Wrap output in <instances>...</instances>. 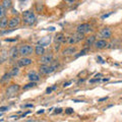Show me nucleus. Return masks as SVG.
<instances>
[{
  "label": "nucleus",
  "instance_id": "2eb2a0df",
  "mask_svg": "<svg viewBox=\"0 0 122 122\" xmlns=\"http://www.w3.org/2000/svg\"><path fill=\"white\" fill-rule=\"evenodd\" d=\"M107 45H108V44H107L106 40L101 39V40L96 41V43H95V47H96L97 49H103V48H105Z\"/></svg>",
  "mask_w": 122,
  "mask_h": 122
},
{
  "label": "nucleus",
  "instance_id": "cd10ccee",
  "mask_svg": "<svg viewBox=\"0 0 122 122\" xmlns=\"http://www.w3.org/2000/svg\"><path fill=\"white\" fill-rule=\"evenodd\" d=\"M113 13V11H110V12H108V13H106V14H103L102 16H101V18L102 20H105V18H107V17H109L110 15H111Z\"/></svg>",
  "mask_w": 122,
  "mask_h": 122
},
{
  "label": "nucleus",
  "instance_id": "a19ab883",
  "mask_svg": "<svg viewBox=\"0 0 122 122\" xmlns=\"http://www.w3.org/2000/svg\"><path fill=\"white\" fill-rule=\"evenodd\" d=\"M73 102H75V103H81V102H83V101H79V100H72Z\"/></svg>",
  "mask_w": 122,
  "mask_h": 122
},
{
  "label": "nucleus",
  "instance_id": "7ed1b4c3",
  "mask_svg": "<svg viewBox=\"0 0 122 122\" xmlns=\"http://www.w3.org/2000/svg\"><path fill=\"white\" fill-rule=\"evenodd\" d=\"M33 52H35V49L30 45H22L20 48V54L22 57H28L30 55H32Z\"/></svg>",
  "mask_w": 122,
  "mask_h": 122
},
{
  "label": "nucleus",
  "instance_id": "4be33fe9",
  "mask_svg": "<svg viewBox=\"0 0 122 122\" xmlns=\"http://www.w3.org/2000/svg\"><path fill=\"white\" fill-rule=\"evenodd\" d=\"M12 77V76L10 75V73L9 72H7V73H5L4 75L2 76V78H1V82H5V81H8L9 79Z\"/></svg>",
  "mask_w": 122,
  "mask_h": 122
},
{
  "label": "nucleus",
  "instance_id": "473e14b6",
  "mask_svg": "<svg viewBox=\"0 0 122 122\" xmlns=\"http://www.w3.org/2000/svg\"><path fill=\"white\" fill-rule=\"evenodd\" d=\"M61 112H62V109H61V108H58V109L55 110V113H56V114H60Z\"/></svg>",
  "mask_w": 122,
  "mask_h": 122
},
{
  "label": "nucleus",
  "instance_id": "6e6552de",
  "mask_svg": "<svg viewBox=\"0 0 122 122\" xmlns=\"http://www.w3.org/2000/svg\"><path fill=\"white\" fill-rule=\"evenodd\" d=\"M52 41V38L51 36H45L43 38H41V39L38 41V45L42 46V47H46V46H49Z\"/></svg>",
  "mask_w": 122,
  "mask_h": 122
},
{
  "label": "nucleus",
  "instance_id": "0eeeda50",
  "mask_svg": "<svg viewBox=\"0 0 122 122\" xmlns=\"http://www.w3.org/2000/svg\"><path fill=\"white\" fill-rule=\"evenodd\" d=\"M32 63H33V60L29 58V57H22V58L18 59V61H17V65L20 67L28 66V65H30Z\"/></svg>",
  "mask_w": 122,
  "mask_h": 122
},
{
  "label": "nucleus",
  "instance_id": "2f4dec72",
  "mask_svg": "<svg viewBox=\"0 0 122 122\" xmlns=\"http://www.w3.org/2000/svg\"><path fill=\"white\" fill-rule=\"evenodd\" d=\"M101 81L100 78H95V79H91L90 82H91V83H93V82H97V81Z\"/></svg>",
  "mask_w": 122,
  "mask_h": 122
},
{
  "label": "nucleus",
  "instance_id": "ddd939ff",
  "mask_svg": "<svg viewBox=\"0 0 122 122\" xmlns=\"http://www.w3.org/2000/svg\"><path fill=\"white\" fill-rule=\"evenodd\" d=\"M76 51V48L73 47V46H71V47H68L66 49H64V50L62 51V54L64 56H69V55H73L74 53Z\"/></svg>",
  "mask_w": 122,
  "mask_h": 122
},
{
  "label": "nucleus",
  "instance_id": "4468645a",
  "mask_svg": "<svg viewBox=\"0 0 122 122\" xmlns=\"http://www.w3.org/2000/svg\"><path fill=\"white\" fill-rule=\"evenodd\" d=\"M55 42L58 44H62V43L67 42V40L65 39V37H64V35L62 33H59V34H57L56 37H55Z\"/></svg>",
  "mask_w": 122,
  "mask_h": 122
},
{
  "label": "nucleus",
  "instance_id": "c756f323",
  "mask_svg": "<svg viewBox=\"0 0 122 122\" xmlns=\"http://www.w3.org/2000/svg\"><path fill=\"white\" fill-rule=\"evenodd\" d=\"M6 110H8V107H4V106L0 107V111L1 112H4V111H6Z\"/></svg>",
  "mask_w": 122,
  "mask_h": 122
},
{
  "label": "nucleus",
  "instance_id": "37998d69",
  "mask_svg": "<svg viewBox=\"0 0 122 122\" xmlns=\"http://www.w3.org/2000/svg\"><path fill=\"white\" fill-rule=\"evenodd\" d=\"M41 113H44V110H40V111H38V114H41Z\"/></svg>",
  "mask_w": 122,
  "mask_h": 122
},
{
  "label": "nucleus",
  "instance_id": "f3484780",
  "mask_svg": "<svg viewBox=\"0 0 122 122\" xmlns=\"http://www.w3.org/2000/svg\"><path fill=\"white\" fill-rule=\"evenodd\" d=\"M45 53V49L44 47H42L40 45H37L35 47V54L38 55V56H43Z\"/></svg>",
  "mask_w": 122,
  "mask_h": 122
},
{
  "label": "nucleus",
  "instance_id": "7c9ffc66",
  "mask_svg": "<svg viewBox=\"0 0 122 122\" xmlns=\"http://www.w3.org/2000/svg\"><path fill=\"white\" fill-rule=\"evenodd\" d=\"M71 81H67V82H64L63 83V87H66V86H69V85H71Z\"/></svg>",
  "mask_w": 122,
  "mask_h": 122
},
{
  "label": "nucleus",
  "instance_id": "6ab92c4d",
  "mask_svg": "<svg viewBox=\"0 0 122 122\" xmlns=\"http://www.w3.org/2000/svg\"><path fill=\"white\" fill-rule=\"evenodd\" d=\"M1 5L4 7L5 9H8L11 7V0H2L1 1Z\"/></svg>",
  "mask_w": 122,
  "mask_h": 122
},
{
  "label": "nucleus",
  "instance_id": "9d476101",
  "mask_svg": "<svg viewBox=\"0 0 122 122\" xmlns=\"http://www.w3.org/2000/svg\"><path fill=\"white\" fill-rule=\"evenodd\" d=\"M20 24V18L17 17V16H13V17H11L9 20L8 26L11 28V29H13V28H16Z\"/></svg>",
  "mask_w": 122,
  "mask_h": 122
},
{
  "label": "nucleus",
  "instance_id": "c03bdc74",
  "mask_svg": "<svg viewBox=\"0 0 122 122\" xmlns=\"http://www.w3.org/2000/svg\"><path fill=\"white\" fill-rule=\"evenodd\" d=\"M20 1H21V0H20Z\"/></svg>",
  "mask_w": 122,
  "mask_h": 122
},
{
  "label": "nucleus",
  "instance_id": "a878e982",
  "mask_svg": "<svg viewBox=\"0 0 122 122\" xmlns=\"http://www.w3.org/2000/svg\"><path fill=\"white\" fill-rule=\"evenodd\" d=\"M56 89H57V86H51V87H48V89L46 90V93H47V94H50L52 91H55Z\"/></svg>",
  "mask_w": 122,
  "mask_h": 122
},
{
  "label": "nucleus",
  "instance_id": "b1692460",
  "mask_svg": "<svg viewBox=\"0 0 122 122\" xmlns=\"http://www.w3.org/2000/svg\"><path fill=\"white\" fill-rule=\"evenodd\" d=\"M67 43L69 45H74V44L77 43V42H76V40L74 39L73 36H70V37H68V39H67Z\"/></svg>",
  "mask_w": 122,
  "mask_h": 122
},
{
  "label": "nucleus",
  "instance_id": "a211bd4d",
  "mask_svg": "<svg viewBox=\"0 0 122 122\" xmlns=\"http://www.w3.org/2000/svg\"><path fill=\"white\" fill-rule=\"evenodd\" d=\"M8 22H9V20H7L6 17L1 18V20H0V28H1V30L5 29L6 26H8Z\"/></svg>",
  "mask_w": 122,
  "mask_h": 122
},
{
  "label": "nucleus",
  "instance_id": "c85d7f7f",
  "mask_svg": "<svg viewBox=\"0 0 122 122\" xmlns=\"http://www.w3.org/2000/svg\"><path fill=\"white\" fill-rule=\"evenodd\" d=\"M65 113L66 114H72V113H73V109H72V108H67L65 110Z\"/></svg>",
  "mask_w": 122,
  "mask_h": 122
},
{
  "label": "nucleus",
  "instance_id": "9b49d317",
  "mask_svg": "<svg viewBox=\"0 0 122 122\" xmlns=\"http://www.w3.org/2000/svg\"><path fill=\"white\" fill-rule=\"evenodd\" d=\"M28 78L30 81H34V82H37L40 81V74H38L36 71H30L29 74H28Z\"/></svg>",
  "mask_w": 122,
  "mask_h": 122
},
{
  "label": "nucleus",
  "instance_id": "4c0bfd02",
  "mask_svg": "<svg viewBox=\"0 0 122 122\" xmlns=\"http://www.w3.org/2000/svg\"><path fill=\"white\" fill-rule=\"evenodd\" d=\"M98 59H99V60H100V63H104V60H103V59L101 58V57H100V56H98Z\"/></svg>",
  "mask_w": 122,
  "mask_h": 122
},
{
  "label": "nucleus",
  "instance_id": "dca6fc26",
  "mask_svg": "<svg viewBox=\"0 0 122 122\" xmlns=\"http://www.w3.org/2000/svg\"><path fill=\"white\" fill-rule=\"evenodd\" d=\"M95 43H96V36H90L86 38L85 45L86 47H90L92 45H95Z\"/></svg>",
  "mask_w": 122,
  "mask_h": 122
},
{
  "label": "nucleus",
  "instance_id": "f704fd0d",
  "mask_svg": "<svg viewBox=\"0 0 122 122\" xmlns=\"http://www.w3.org/2000/svg\"><path fill=\"white\" fill-rule=\"evenodd\" d=\"M30 111H28V112H25V113H24V114H22V115H21L20 117H21V118H24V117H25V116L28 115V114H30Z\"/></svg>",
  "mask_w": 122,
  "mask_h": 122
},
{
  "label": "nucleus",
  "instance_id": "aec40b11",
  "mask_svg": "<svg viewBox=\"0 0 122 122\" xmlns=\"http://www.w3.org/2000/svg\"><path fill=\"white\" fill-rule=\"evenodd\" d=\"M73 37H74V39L76 40V42H77V43H78V42H81V40H83V39H85V36H83V34L77 33V32H76V33L74 34V35H73Z\"/></svg>",
  "mask_w": 122,
  "mask_h": 122
},
{
  "label": "nucleus",
  "instance_id": "1a4fd4ad",
  "mask_svg": "<svg viewBox=\"0 0 122 122\" xmlns=\"http://www.w3.org/2000/svg\"><path fill=\"white\" fill-rule=\"evenodd\" d=\"M112 36V33H111V30H110L109 28H104L101 30L100 32V37L102 38L103 40L105 39H110Z\"/></svg>",
  "mask_w": 122,
  "mask_h": 122
},
{
  "label": "nucleus",
  "instance_id": "c9c22d12",
  "mask_svg": "<svg viewBox=\"0 0 122 122\" xmlns=\"http://www.w3.org/2000/svg\"><path fill=\"white\" fill-rule=\"evenodd\" d=\"M59 48H60V44L56 43V46H55V50H59Z\"/></svg>",
  "mask_w": 122,
  "mask_h": 122
},
{
  "label": "nucleus",
  "instance_id": "f03ea898",
  "mask_svg": "<svg viewBox=\"0 0 122 122\" xmlns=\"http://www.w3.org/2000/svg\"><path fill=\"white\" fill-rule=\"evenodd\" d=\"M57 67H58V62H54L52 65H43L42 64L39 68V70L41 74L48 75V74H51L52 72H54Z\"/></svg>",
  "mask_w": 122,
  "mask_h": 122
},
{
  "label": "nucleus",
  "instance_id": "f257e3e1",
  "mask_svg": "<svg viewBox=\"0 0 122 122\" xmlns=\"http://www.w3.org/2000/svg\"><path fill=\"white\" fill-rule=\"evenodd\" d=\"M37 17L32 10H26L22 13V21L26 25H33L36 22Z\"/></svg>",
  "mask_w": 122,
  "mask_h": 122
},
{
  "label": "nucleus",
  "instance_id": "58836bf2",
  "mask_svg": "<svg viewBox=\"0 0 122 122\" xmlns=\"http://www.w3.org/2000/svg\"><path fill=\"white\" fill-rule=\"evenodd\" d=\"M5 41L6 42H13V41H15V39H6Z\"/></svg>",
  "mask_w": 122,
  "mask_h": 122
},
{
  "label": "nucleus",
  "instance_id": "5701e85b",
  "mask_svg": "<svg viewBox=\"0 0 122 122\" xmlns=\"http://www.w3.org/2000/svg\"><path fill=\"white\" fill-rule=\"evenodd\" d=\"M34 86H36V82H34V81H30V83H28V85H25V86H24V89L25 91H26V90H30V89H32V87H34Z\"/></svg>",
  "mask_w": 122,
  "mask_h": 122
},
{
  "label": "nucleus",
  "instance_id": "79ce46f5",
  "mask_svg": "<svg viewBox=\"0 0 122 122\" xmlns=\"http://www.w3.org/2000/svg\"><path fill=\"white\" fill-rule=\"evenodd\" d=\"M109 79H110L109 77H107V78H104V79H103V81H108Z\"/></svg>",
  "mask_w": 122,
  "mask_h": 122
},
{
  "label": "nucleus",
  "instance_id": "20e7f679",
  "mask_svg": "<svg viewBox=\"0 0 122 122\" xmlns=\"http://www.w3.org/2000/svg\"><path fill=\"white\" fill-rule=\"evenodd\" d=\"M18 90H20V86L18 85H11L6 89L5 91V96L7 98H11V97H14L15 95L17 94Z\"/></svg>",
  "mask_w": 122,
  "mask_h": 122
},
{
  "label": "nucleus",
  "instance_id": "72a5a7b5",
  "mask_svg": "<svg viewBox=\"0 0 122 122\" xmlns=\"http://www.w3.org/2000/svg\"><path fill=\"white\" fill-rule=\"evenodd\" d=\"M107 99H108V97H104V98H101V99H99L98 102H103V101H106Z\"/></svg>",
  "mask_w": 122,
  "mask_h": 122
},
{
  "label": "nucleus",
  "instance_id": "ea45409f",
  "mask_svg": "<svg viewBox=\"0 0 122 122\" xmlns=\"http://www.w3.org/2000/svg\"><path fill=\"white\" fill-rule=\"evenodd\" d=\"M12 13H13V14H17V10H15V9H12Z\"/></svg>",
  "mask_w": 122,
  "mask_h": 122
},
{
  "label": "nucleus",
  "instance_id": "412c9836",
  "mask_svg": "<svg viewBox=\"0 0 122 122\" xmlns=\"http://www.w3.org/2000/svg\"><path fill=\"white\" fill-rule=\"evenodd\" d=\"M9 73H10L11 76H16L18 73H20V69H18V67H13V68L10 69Z\"/></svg>",
  "mask_w": 122,
  "mask_h": 122
},
{
  "label": "nucleus",
  "instance_id": "39448f33",
  "mask_svg": "<svg viewBox=\"0 0 122 122\" xmlns=\"http://www.w3.org/2000/svg\"><path fill=\"white\" fill-rule=\"evenodd\" d=\"M53 62V55L52 54H46L43 55L40 59V63L43 64V65H49Z\"/></svg>",
  "mask_w": 122,
  "mask_h": 122
},
{
  "label": "nucleus",
  "instance_id": "e433bc0d",
  "mask_svg": "<svg viewBox=\"0 0 122 122\" xmlns=\"http://www.w3.org/2000/svg\"><path fill=\"white\" fill-rule=\"evenodd\" d=\"M25 108H32V107H33V104H28V105H25Z\"/></svg>",
  "mask_w": 122,
  "mask_h": 122
},
{
  "label": "nucleus",
  "instance_id": "423d86ee",
  "mask_svg": "<svg viewBox=\"0 0 122 122\" xmlns=\"http://www.w3.org/2000/svg\"><path fill=\"white\" fill-rule=\"evenodd\" d=\"M91 25L89 24H81V25H77V28H76V32L77 33H81V34H86V33H89L90 30H91Z\"/></svg>",
  "mask_w": 122,
  "mask_h": 122
},
{
  "label": "nucleus",
  "instance_id": "393cba45",
  "mask_svg": "<svg viewBox=\"0 0 122 122\" xmlns=\"http://www.w3.org/2000/svg\"><path fill=\"white\" fill-rule=\"evenodd\" d=\"M5 14H6V9L2 5H0V18L5 17Z\"/></svg>",
  "mask_w": 122,
  "mask_h": 122
},
{
  "label": "nucleus",
  "instance_id": "bb28decb",
  "mask_svg": "<svg viewBox=\"0 0 122 122\" xmlns=\"http://www.w3.org/2000/svg\"><path fill=\"white\" fill-rule=\"evenodd\" d=\"M86 51H87V49H83V50L79 52L78 54H76V55H75V57H76V58H77V57H79V56H82V55H85L86 53Z\"/></svg>",
  "mask_w": 122,
  "mask_h": 122
},
{
  "label": "nucleus",
  "instance_id": "f8f14e48",
  "mask_svg": "<svg viewBox=\"0 0 122 122\" xmlns=\"http://www.w3.org/2000/svg\"><path fill=\"white\" fill-rule=\"evenodd\" d=\"M8 55H9V57L11 59H16L18 57V55H20V49H17L16 47H12L9 50Z\"/></svg>",
  "mask_w": 122,
  "mask_h": 122
}]
</instances>
